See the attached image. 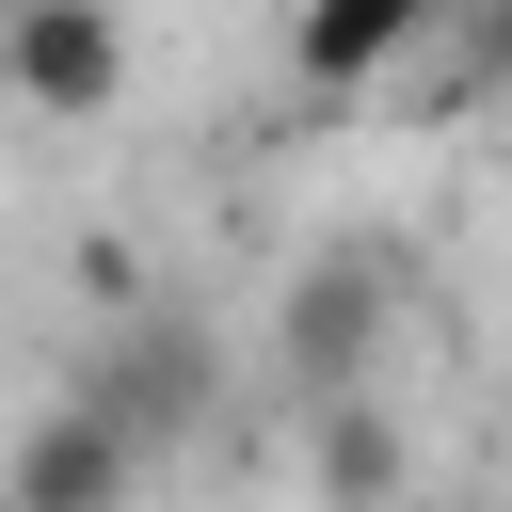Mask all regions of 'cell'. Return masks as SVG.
Instances as JSON below:
<instances>
[{
	"label": "cell",
	"mask_w": 512,
	"mask_h": 512,
	"mask_svg": "<svg viewBox=\"0 0 512 512\" xmlns=\"http://www.w3.org/2000/svg\"><path fill=\"white\" fill-rule=\"evenodd\" d=\"M0 96H16L32 128L128 112V0H16V16H0Z\"/></svg>",
	"instance_id": "3957f363"
},
{
	"label": "cell",
	"mask_w": 512,
	"mask_h": 512,
	"mask_svg": "<svg viewBox=\"0 0 512 512\" xmlns=\"http://www.w3.org/2000/svg\"><path fill=\"white\" fill-rule=\"evenodd\" d=\"M448 32H464V64H480V80H512V0H464Z\"/></svg>",
	"instance_id": "52a82bcc"
},
{
	"label": "cell",
	"mask_w": 512,
	"mask_h": 512,
	"mask_svg": "<svg viewBox=\"0 0 512 512\" xmlns=\"http://www.w3.org/2000/svg\"><path fill=\"white\" fill-rule=\"evenodd\" d=\"M304 480H320V512H400V480H416V448H400V416H384V384H352V400H320V448H304Z\"/></svg>",
	"instance_id": "8992f818"
},
{
	"label": "cell",
	"mask_w": 512,
	"mask_h": 512,
	"mask_svg": "<svg viewBox=\"0 0 512 512\" xmlns=\"http://www.w3.org/2000/svg\"><path fill=\"white\" fill-rule=\"evenodd\" d=\"M384 336H400V240H304L288 256V288H272V384L320 416V400H352V384H384Z\"/></svg>",
	"instance_id": "6da1fadb"
},
{
	"label": "cell",
	"mask_w": 512,
	"mask_h": 512,
	"mask_svg": "<svg viewBox=\"0 0 512 512\" xmlns=\"http://www.w3.org/2000/svg\"><path fill=\"white\" fill-rule=\"evenodd\" d=\"M0 16H16V0H0Z\"/></svg>",
	"instance_id": "9c48e42d"
},
{
	"label": "cell",
	"mask_w": 512,
	"mask_h": 512,
	"mask_svg": "<svg viewBox=\"0 0 512 512\" xmlns=\"http://www.w3.org/2000/svg\"><path fill=\"white\" fill-rule=\"evenodd\" d=\"M0 480H16V512H128L144 496V448L64 384V400H32V432L0 448Z\"/></svg>",
	"instance_id": "277c9868"
},
{
	"label": "cell",
	"mask_w": 512,
	"mask_h": 512,
	"mask_svg": "<svg viewBox=\"0 0 512 512\" xmlns=\"http://www.w3.org/2000/svg\"><path fill=\"white\" fill-rule=\"evenodd\" d=\"M464 0H288V80L304 96H368L384 64H416Z\"/></svg>",
	"instance_id": "5b68a950"
},
{
	"label": "cell",
	"mask_w": 512,
	"mask_h": 512,
	"mask_svg": "<svg viewBox=\"0 0 512 512\" xmlns=\"http://www.w3.org/2000/svg\"><path fill=\"white\" fill-rule=\"evenodd\" d=\"M0 512H16V480H0Z\"/></svg>",
	"instance_id": "ba28073f"
},
{
	"label": "cell",
	"mask_w": 512,
	"mask_h": 512,
	"mask_svg": "<svg viewBox=\"0 0 512 512\" xmlns=\"http://www.w3.org/2000/svg\"><path fill=\"white\" fill-rule=\"evenodd\" d=\"M80 400H96V416H112V432H128L144 464H160L176 432H208V400H224V336H208V320H160V304H144V320H112V336L80 352Z\"/></svg>",
	"instance_id": "7a4b0ae2"
}]
</instances>
